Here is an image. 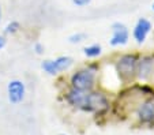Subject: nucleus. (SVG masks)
I'll list each match as a JSON object with an SVG mask.
<instances>
[{
    "mask_svg": "<svg viewBox=\"0 0 154 135\" xmlns=\"http://www.w3.org/2000/svg\"><path fill=\"white\" fill-rule=\"evenodd\" d=\"M8 90V98L12 104H18L25 97V85L20 81H11L7 86Z\"/></svg>",
    "mask_w": 154,
    "mask_h": 135,
    "instance_id": "5",
    "label": "nucleus"
},
{
    "mask_svg": "<svg viewBox=\"0 0 154 135\" xmlns=\"http://www.w3.org/2000/svg\"><path fill=\"white\" fill-rule=\"evenodd\" d=\"M72 87L76 90H90L94 85V71L91 70H81L76 74H74L72 79Z\"/></svg>",
    "mask_w": 154,
    "mask_h": 135,
    "instance_id": "2",
    "label": "nucleus"
},
{
    "mask_svg": "<svg viewBox=\"0 0 154 135\" xmlns=\"http://www.w3.org/2000/svg\"><path fill=\"white\" fill-rule=\"evenodd\" d=\"M153 8H154V6H153Z\"/></svg>",
    "mask_w": 154,
    "mask_h": 135,
    "instance_id": "17",
    "label": "nucleus"
},
{
    "mask_svg": "<svg viewBox=\"0 0 154 135\" xmlns=\"http://www.w3.org/2000/svg\"><path fill=\"white\" fill-rule=\"evenodd\" d=\"M137 67V57L132 55H125L117 63V71L124 79H130L134 75Z\"/></svg>",
    "mask_w": 154,
    "mask_h": 135,
    "instance_id": "4",
    "label": "nucleus"
},
{
    "mask_svg": "<svg viewBox=\"0 0 154 135\" xmlns=\"http://www.w3.org/2000/svg\"><path fill=\"white\" fill-rule=\"evenodd\" d=\"M150 64H153V60L151 59H145L143 62H140V70H139L140 78H146V75L151 71V68L149 67Z\"/></svg>",
    "mask_w": 154,
    "mask_h": 135,
    "instance_id": "9",
    "label": "nucleus"
},
{
    "mask_svg": "<svg viewBox=\"0 0 154 135\" xmlns=\"http://www.w3.org/2000/svg\"><path fill=\"white\" fill-rule=\"evenodd\" d=\"M18 30H19V23H18V22H11V23L7 25V27H6V33H11V34L17 33Z\"/></svg>",
    "mask_w": 154,
    "mask_h": 135,
    "instance_id": "11",
    "label": "nucleus"
},
{
    "mask_svg": "<svg viewBox=\"0 0 154 135\" xmlns=\"http://www.w3.org/2000/svg\"><path fill=\"white\" fill-rule=\"evenodd\" d=\"M67 100L76 108L90 112H104L108 109L109 103L102 93H91L89 90H72L68 93Z\"/></svg>",
    "mask_w": 154,
    "mask_h": 135,
    "instance_id": "1",
    "label": "nucleus"
},
{
    "mask_svg": "<svg viewBox=\"0 0 154 135\" xmlns=\"http://www.w3.org/2000/svg\"><path fill=\"white\" fill-rule=\"evenodd\" d=\"M101 53V47L100 45H91V47L85 48V55L87 57H96Z\"/></svg>",
    "mask_w": 154,
    "mask_h": 135,
    "instance_id": "10",
    "label": "nucleus"
},
{
    "mask_svg": "<svg viewBox=\"0 0 154 135\" xmlns=\"http://www.w3.org/2000/svg\"><path fill=\"white\" fill-rule=\"evenodd\" d=\"M4 44H6V38H4V37H0V49L4 47Z\"/></svg>",
    "mask_w": 154,
    "mask_h": 135,
    "instance_id": "15",
    "label": "nucleus"
},
{
    "mask_svg": "<svg viewBox=\"0 0 154 135\" xmlns=\"http://www.w3.org/2000/svg\"><path fill=\"white\" fill-rule=\"evenodd\" d=\"M34 49H35V52L40 55V53H42V51H44V47L41 44H35L34 45Z\"/></svg>",
    "mask_w": 154,
    "mask_h": 135,
    "instance_id": "14",
    "label": "nucleus"
},
{
    "mask_svg": "<svg viewBox=\"0 0 154 135\" xmlns=\"http://www.w3.org/2000/svg\"><path fill=\"white\" fill-rule=\"evenodd\" d=\"M91 0H72V3L76 4V6L79 7H83V6H87V4L90 3Z\"/></svg>",
    "mask_w": 154,
    "mask_h": 135,
    "instance_id": "13",
    "label": "nucleus"
},
{
    "mask_svg": "<svg viewBox=\"0 0 154 135\" xmlns=\"http://www.w3.org/2000/svg\"><path fill=\"white\" fill-rule=\"evenodd\" d=\"M85 38L83 34H75V35H71L70 37V42H81L82 40Z\"/></svg>",
    "mask_w": 154,
    "mask_h": 135,
    "instance_id": "12",
    "label": "nucleus"
},
{
    "mask_svg": "<svg viewBox=\"0 0 154 135\" xmlns=\"http://www.w3.org/2000/svg\"><path fill=\"white\" fill-rule=\"evenodd\" d=\"M72 64V59L68 56H61L56 60H45L42 63V68L51 75H56L57 72L63 70H67L70 66Z\"/></svg>",
    "mask_w": 154,
    "mask_h": 135,
    "instance_id": "3",
    "label": "nucleus"
},
{
    "mask_svg": "<svg viewBox=\"0 0 154 135\" xmlns=\"http://www.w3.org/2000/svg\"><path fill=\"white\" fill-rule=\"evenodd\" d=\"M0 18H2V8H0Z\"/></svg>",
    "mask_w": 154,
    "mask_h": 135,
    "instance_id": "16",
    "label": "nucleus"
},
{
    "mask_svg": "<svg viewBox=\"0 0 154 135\" xmlns=\"http://www.w3.org/2000/svg\"><path fill=\"white\" fill-rule=\"evenodd\" d=\"M151 29V25L149 21H146V19H139L137 23V26H135L134 29V37L135 40H137L138 42H143L145 41L146 35L149 34V32H150Z\"/></svg>",
    "mask_w": 154,
    "mask_h": 135,
    "instance_id": "8",
    "label": "nucleus"
},
{
    "mask_svg": "<svg viewBox=\"0 0 154 135\" xmlns=\"http://www.w3.org/2000/svg\"><path fill=\"white\" fill-rule=\"evenodd\" d=\"M138 116L143 123H151L154 120V101L149 100L143 103L138 111Z\"/></svg>",
    "mask_w": 154,
    "mask_h": 135,
    "instance_id": "7",
    "label": "nucleus"
},
{
    "mask_svg": "<svg viewBox=\"0 0 154 135\" xmlns=\"http://www.w3.org/2000/svg\"><path fill=\"white\" fill-rule=\"evenodd\" d=\"M128 40V30L124 25L115 23L113 25V35H112L111 44L112 45H123Z\"/></svg>",
    "mask_w": 154,
    "mask_h": 135,
    "instance_id": "6",
    "label": "nucleus"
}]
</instances>
